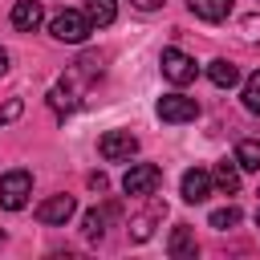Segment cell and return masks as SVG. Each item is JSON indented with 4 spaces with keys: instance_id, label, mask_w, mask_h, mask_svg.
I'll return each mask as SVG.
<instances>
[{
    "instance_id": "9a60e30c",
    "label": "cell",
    "mask_w": 260,
    "mask_h": 260,
    "mask_svg": "<svg viewBox=\"0 0 260 260\" xmlns=\"http://www.w3.org/2000/svg\"><path fill=\"white\" fill-rule=\"evenodd\" d=\"M236 162H240V171H260V142L256 138H240L236 142Z\"/></svg>"
},
{
    "instance_id": "cb8c5ba5",
    "label": "cell",
    "mask_w": 260,
    "mask_h": 260,
    "mask_svg": "<svg viewBox=\"0 0 260 260\" xmlns=\"http://www.w3.org/2000/svg\"><path fill=\"white\" fill-rule=\"evenodd\" d=\"M4 69H8V53L0 49V73H4Z\"/></svg>"
},
{
    "instance_id": "30bf717a",
    "label": "cell",
    "mask_w": 260,
    "mask_h": 260,
    "mask_svg": "<svg viewBox=\"0 0 260 260\" xmlns=\"http://www.w3.org/2000/svg\"><path fill=\"white\" fill-rule=\"evenodd\" d=\"M167 252H171L175 260H195V252H199V244H195V232H191L187 223H179V228L171 232V240H167Z\"/></svg>"
},
{
    "instance_id": "4fadbf2b",
    "label": "cell",
    "mask_w": 260,
    "mask_h": 260,
    "mask_svg": "<svg viewBox=\"0 0 260 260\" xmlns=\"http://www.w3.org/2000/svg\"><path fill=\"white\" fill-rule=\"evenodd\" d=\"M207 77H211V85L232 89V85L240 81V69H236L232 61H223V57H219V61H211V65H207Z\"/></svg>"
},
{
    "instance_id": "7c38bea8",
    "label": "cell",
    "mask_w": 260,
    "mask_h": 260,
    "mask_svg": "<svg viewBox=\"0 0 260 260\" xmlns=\"http://www.w3.org/2000/svg\"><path fill=\"white\" fill-rule=\"evenodd\" d=\"M85 16H89L93 28H106L118 16V0H85Z\"/></svg>"
},
{
    "instance_id": "7a4b0ae2",
    "label": "cell",
    "mask_w": 260,
    "mask_h": 260,
    "mask_svg": "<svg viewBox=\"0 0 260 260\" xmlns=\"http://www.w3.org/2000/svg\"><path fill=\"white\" fill-rule=\"evenodd\" d=\"M32 195V175L28 171H4L0 175V207L4 211H20Z\"/></svg>"
},
{
    "instance_id": "ac0fdd59",
    "label": "cell",
    "mask_w": 260,
    "mask_h": 260,
    "mask_svg": "<svg viewBox=\"0 0 260 260\" xmlns=\"http://www.w3.org/2000/svg\"><path fill=\"white\" fill-rule=\"evenodd\" d=\"M244 110H252V114H260V69L244 81Z\"/></svg>"
},
{
    "instance_id": "52a82bcc",
    "label": "cell",
    "mask_w": 260,
    "mask_h": 260,
    "mask_svg": "<svg viewBox=\"0 0 260 260\" xmlns=\"http://www.w3.org/2000/svg\"><path fill=\"white\" fill-rule=\"evenodd\" d=\"M211 187H215V179H211L203 167L183 171V199H187V203H203V199L211 195Z\"/></svg>"
},
{
    "instance_id": "8992f818",
    "label": "cell",
    "mask_w": 260,
    "mask_h": 260,
    "mask_svg": "<svg viewBox=\"0 0 260 260\" xmlns=\"http://www.w3.org/2000/svg\"><path fill=\"white\" fill-rule=\"evenodd\" d=\"M98 150H102L106 162H126V158L138 150V138H134L130 130H106L102 142H98Z\"/></svg>"
},
{
    "instance_id": "44dd1931",
    "label": "cell",
    "mask_w": 260,
    "mask_h": 260,
    "mask_svg": "<svg viewBox=\"0 0 260 260\" xmlns=\"http://www.w3.org/2000/svg\"><path fill=\"white\" fill-rule=\"evenodd\" d=\"M16 114H20V102H16V98H12V102H8V106H4V110H0V122H12V118H16Z\"/></svg>"
},
{
    "instance_id": "7402d4cb",
    "label": "cell",
    "mask_w": 260,
    "mask_h": 260,
    "mask_svg": "<svg viewBox=\"0 0 260 260\" xmlns=\"http://www.w3.org/2000/svg\"><path fill=\"white\" fill-rule=\"evenodd\" d=\"M89 187H93V191H106V187H110V179H106L102 171H93V175H89Z\"/></svg>"
},
{
    "instance_id": "e0dca14e",
    "label": "cell",
    "mask_w": 260,
    "mask_h": 260,
    "mask_svg": "<svg viewBox=\"0 0 260 260\" xmlns=\"http://www.w3.org/2000/svg\"><path fill=\"white\" fill-rule=\"evenodd\" d=\"M49 102H53V110L57 114H69L73 106H77V98H73V89L61 81V85H53V93H49Z\"/></svg>"
},
{
    "instance_id": "2e32d148",
    "label": "cell",
    "mask_w": 260,
    "mask_h": 260,
    "mask_svg": "<svg viewBox=\"0 0 260 260\" xmlns=\"http://www.w3.org/2000/svg\"><path fill=\"white\" fill-rule=\"evenodd\" d=\"M110 215H114V207H106V211H98V207H93V211H85L81 232H85L89 240H102V236H106V219H110Z\"/></svg>"
},
{
    "instance_id": "603a6c76",
    "label": "cell",
    "mask_w": 260,
    "mask_h": 260,
    "mask_svg": "<svg viewBox=\"0 0 260 260\" xmlns=\"http://www.w3.org/2000/svg\"><path fill=\"white\" fill-rule=\"evenodd\" d=\"M130 4H134V8H142V12H150V8H162L167 0H130Z\"/></svg>"
},
{
    "instance_id": "d4e9b609",
    "label": "cell",
    "mask_w": 260,
    "mask_h": 260,
    "mask_svg": "<svg viewBox=\"0 0 260 260\" xmlns=\"http://www.w3.org/2000/svg\"><path fill=\"white\" fill-rule=\"evenodd\" d=\"M256 228H260V211H256Z\"/></svg>"
},
{
    "instance_id": "d6986e66",
    "label": "cell",
    "mask_w": 260,
    "mask_h": 260,
    "mask_svg": "<svg viewBox=\"0 0 260 260\" xmlns=\"http://www.w3.org/2000/svg\"><path fill=\"white\" fill-rule=\"evenodd\" d=\"M236 223H240V207H219V211H211V228L228 232V228H236Z\"/></svg>"
},
{
    "instance_id": "8fae6325",
    "label": "cell",
    "mask_w": 260,
    "mask_h": 260,
    "mask_svg": "<svg viewBox=\"0 0 260 260\" xmlns=\"http://www.w3.org/2000/svg\"><path fill=\"white\" fill-rule=\"evenodd\" d=\"M191 12L199 20H207V24H219V20H228L232 0H191Z\"/></svg>"
},
{
    "instance_id": "5b68a950",
    "label": "cell",
    "mask_w": 260,
    "mask_h": 260,
    "mask_svg": "<svg viewBox=\"0 0 260 260\" xmlns=\"http://www.w3.org/2000/svg\"><path fill=\"white\" fill-rule=\"evenodd\" d=\"M158 183H162V171H158L154 162H134V167L126 171V179H122V191H126V195H154Z\"/></svg>"
},
{
    "instance_id": "ba28073f",
    "label": "cell",
    "mask_w": 260,
    "mask_h": 260,
    "mask_svg": "<svg viewBox=\"0 0 260 260\" xmlns=\"http://www.w3.org/2000/svg\"><path fill=\"white\" fill-rule=\"evenodd\" d=\"M73 211H77L73 195H49L45 203H37V219L41 223H65Z\"/></svg>"
},
{
    "instance_id": "3957f363",
    "label": "cell",
    "mask_w": 260,
    "mask_h": 260,
    "mask_svg": "<svg viewBox=\"0 0 260 260\" xmlns=\"http://www.w3.org/2000/svg\"><path fill=\"white\" fill-rule=\"evenodd\" d=\"M158 65H162V77H167V81H175V85H191V81H195V73H199L195 57H187L183 49H162Z\"/></svg>"
},
{
    "instance_id": "5bb4252c",
    "label": "cell",
    "mask_w": 260,
    "mask_h": 260,
    "mask_svg": "<svg viewBox=\"0 0 260 260\" xmlns=\"http://www.w3.org/2000/svg\"><path fill=\"white\" fill-rule=\"evenodd\" d=\"M211 179H215V187H219V191H228V195H232V191L240 187V162H236V158H232V162L223 158V162L211 171Z\"/></svg>"
},
{
    "instance_id": "9c48e42d",
    "label": "cell",
    "mask_w": 260,
    "mask_h": 260,
    "mask_svg": "<svg viewBox=\"0 0 260 260\" xmlns=\"http://www.w3.org/2000/svg\"><path fill=\"white\" fill-rule=\"evenodd\" d=\"M41 20H45V8H41V0H16V4H12V28H20V32H32Z\"/></svg>"
},
{
    "instance_id": "277c9868",
    "label": "cell",
    "mask_w": 260,
    "mask_h": 260,
    "mask_svg": "<svg viewBox=\"0 0 260 260\" xmlns=\"http://www.w3.org/2000/svg\"><path fill=\"white\" fill-rule=\"evenodd\" d=\"M158 118L171 122V126L195 122V118H199V102L187 98V93H162V98H158Z\"/></svg>"
},
{
    "instance_id": "484cf974",
    "label": "cell",
    "mask_w": 260,
    "mask_h": 260,
    "mask_svg": "<svg viewBox=\"0 0 260 260\" xmlns=\"http://www.w3.org/2000/svg\"><path fill=\"white\" fill-rule=\"evenodd\" d=\"M0 240H4V232H0Z\"/></svg>"
},
{
    "instance_id": "ffe728a7",
    "label": "cell",
    "mask_w": 260,
    "mask_h": 260,
    "mask_svg": "<svg viewBox=\"0 0 260 260\" xmlns=\"http://www.w3.org/2000/svg\"><path fill=\"white\" fill-rule=\"evenodd\" d=\"M240 32H244V41H260V16H256V12L244 16V20H240Z\"/></svg>"
},
{
    "instance_id": "6da1fadb",
    "label": "cell",
    "mask_w": 260,
    "mask_h": 260,
    "mask_svg": "<svg viewBox=\"0 0 260 260\" xmlns=\"http://www.w3.org/2000/svg\"><path fill=\"white\" fill-rule=\"evenodd\" d=\"M49 32H53L57 41H65V45H81V41L93 32V24H89V16H85V12L65 8V12H57V16L49 20Z\"/></svg>"
}]
</instances>
